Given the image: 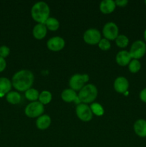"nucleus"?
Wrapping results in <instances>:
<instances>
[{"instance_id":"1","label":"nucleus","mask_w":146,"mask_h":147,"mask_svg":"<svg viewBox=\"0 0 146 147\" xmlns=\"http://www.w3.org/2000/svg\"><path fill=\"white\" fill-rule=\"evenodd\" d=\"M34 81V76L29 70H22L17 72L12 78V85L19 91H27L31 88Z\"/></svg>"},{"instance_id":"2","label":"nucleus","mask_w":146,"mask_h":147,"mask_svg":"<svg viewBox=\"0 0 146 147\" xmlns=\"http://www.w3.org/2000/svg\"><path fill=\"white\" fill-rule=\"evenodd\" d=\"M31 13V17L35 21L40 24H45L50 15V8L45 2L40 1L33 6Z\"/></svg>"},{"instance_id":"3","label":"nucleus","mask_w":146,"mask_h":147,"mask_svg":"<svg viewBox=\"0 0 146 147\" xmlns=\"http://www.w3.org/2000/svg\"><path fill=\"white\" fill-rule=\"evenodd\" d=\"M97 96V90L95 86L92 84L84 86L79 93V99L80 102L88 103L92 102Z\"/></svg>"},{"instance_id":"4","label":"nucleus","mask_w":146,"mask_h":147,"mask_svg":"<svg viewBox=\"0 0 146 147\" xmlns=\"http://www.w3.org/2000/svg\"><path fill=\"white\" fill-rule=\"evenodd\" d=\"M44 112V106L40 102H32L27 105L25 109V113L30 118L37 117Z\"/></svg>"},{"instance_id":"5","label":"nucleus","mask_w":146,"mask_h":147,"mask_svg":"<svg viewBox=\"0 0 146 147\" xmlns=\"http://www.w3.org/2000/svg\"><path fill=\"white\" fill-rule=\"evenodd\" d=\"M146 52V45L143 41L137 40L131 46L130 55L131 57L135 60L140 58L145 55Z\"/></svg>"},{"instance_id":"6","label":"nucleus","mask_w":146,"mask_h":147,"mask_svg":"<svg viewBox=\"0 0 146 147\" xmlns=\"http://www.w3.org/2000/svg\"><path fill=\"white\" fill-rule=\"evenodd\" d=\"M89 76L87 75L76 74L71 78L70 80V86L73 90H81L84 87V83L88 81Z\"/></svg>"},{"instance_id":"7","label":"nucleus","mask_w":146,"mask_h":147,"mask_svg":"<svg viewBox=\"0 0 146 147\" xmlns=\"http://www.w3.org/2000/svg\"><path fill=\"white\" fill-rule=\"evenodd\" d=\"M76 113L80 119L83 121H89L92 118V112L87 105L81 103L77 106Z\"/></svg>"},{"instance_id":"8","label":"nucleus","mask_w":146,"mask_h":147,"mask_svg":"<svg viewBox=\"0 0 146 147\" xmlns=\"http://www.w3.org/2000/svg\"><path fill=\"white\" fill-rule=\"evenodd\" d=\"M84 40L90 45H95L99 43L101 40L100 32L96 29H89L84 32L83 36Z\"/></svg>"},{"instance_id":"9","label":"nucleus","mask_w":146,"mask_h":147,"mask_svg":"<svg viewBox=\"0 0 146 147\" xmlns=\"http://www.w3.org/2000/svg\"><path fill=\"white\" fill-rule=\"evenodd\" d=\"M103 34L108 40H115L118 37V27L115 23L108 22L103 27Z\"/></svg>"},{"instance_id":"10","label":"nucleus","mask_w":146,"mask_h":147,"mask_svg":"<svg viewBox=\"0 0 146 147\" xmlns=\"http://www.w3.org/2000/svg\"><path fill=\"white\" fill-rule=\"evenodd\" d=\"M64 46V41L62 37H54L50 39L47 42V47L52 51H59Z\"/></svg>"},{"instance_id":"11","label":"nucleus","mask_w":146,"mask_h":147,"mask_svg":"<svg viewBox=\"0 0 146 147\" xmlns=\"http://www.w3.org/2000/svg\"><path fill=\"white\" fill-rule=\"evenodd\" d=\"M129 83L127 79L124 77H119L115 80L114 87L115 89L118 93H125L128 88Z\"/></svg>"},{"instance_id":"12","label":"nucleus","mask_w":146,"mask_h":147,"mask_svg":"<svg viewBox=\"0 0 146 147\" xmlns=\"http://www.w3.org/2000/svg\"><path fill=\"white\" fill-rule=\"evenodd\" d=\"M62 98L66 102L74 101L76 103L79 105L80 100L79 98L77 96V94L72 89H66L62 93Z\"/></svg>"},{"instance_id":"13","label":"nucleus","mask_w":146,"mask_h":147,"mask_svg":"<svg viewBox=\"0 0 146 147\" xmlns=\"http://www.w3.org/2000/svg\"><path fill=\"white\" fill-rule=\"evenodd\" d=\"M131 58L132 57L130 56V53L125 51V50H123V51H120V53H117V56H116V61L120 65L125 66L130 63Z\"/></svg>"},{"instance_id":"14","label":"nucleus","mask_w":146,"mask_h":147,"mask_svg":"<svg viewBox=\"0 0 146 147\" xmlns=\"http://www.w3.org/2000/svg\"><path fill=\"white\" fill-rule=\"evenodd\" d=\"M134 130L135 133L141 137L146 136V121L143 119L137 120L134 124Z\"/></svg>"},{"instance_id":"15","label":"nucleus","mask_w":146,"mask_h":147,"mask_svg":"<svg viewBox=\"0 0 146 147\" xmlns=\"http://www.w3.org/2000/svg\"><path fill=\"white\" fill-rule=\"evenodd\" d=\"M115 8V2L113 0H104L100 3V9L104 14H109L114 11Z\"/></svg>"},{"instance_id":"16","label":"nucleus","mask_w":146,"mask_h":147,"mask_svg":"<svg viewBox=\"0 0 146 147\" xmlns=\"http://www.w3.org/2000/svg\"><path fill=\"white\" fill-rule=\"evenodd\" d=\"M47 34V27L44 24H38L33 29V35L38 40L44 38Z\"/></svg>"},{"instance_id":"17","label":"nucleus","mask_w":146,"mask_h":147,"mask_svg":"<svg viewBox=\"0 0 146 147\" xmlns=\"http://www.w3.org/2000/svg\"><path fill=\"white\" fill-rule=\"evenodd\" d=\"M51 123V119L47 115H43L40 116L37 120L36 124L38 129H46L50 126Z\"/></svg>"},{"instance_id":"18","label":"nucleus","mask_w":146,"mask_h":147,"mask_svg":"<svg viewBox=\"0 0 146 147\" xmlns=\"http://www.w3.org/2000/svg\"><path fill=\"white\" fill-rule=\"evenodd\" d=\"M11 88V83L8 78H0V96L8 93Z\"/></svg>"},{"instance_id":"19","label":"nucleus","mask_w":146,"mask_h":147,"mask_svg":"<svg viewBox=\"0 0 146 147\" xmlns=\"http://www.w3.org/2000/svg\"><path fill=\"white\" fill-rule=\"evenodd\" d=\"M7 100L9 103H12V104H17V103H19L21 100V96L17 92H9L7 95Z\"/></svg>"},{"instance_id":"20","label":"nucleus","mask_w":146,"mask_h":147,"mask_svg":"<svg viewBox=\"0 0 146 147\" xmlns=\"http://www.w3.org/2000/svg\"><path fill=\"white\" fill-rule=\"evenodd\" d=\"M44 24H46V27H47L49 30H52V31L57 30L60 26L58 20H56L55 18H53V17H49Z\"/></svg>"},{"instance_id":"21","label":"nucleus","mask_w":146,"mask_h":147,"mask_svg":"<svg viewBox=\"0 0 146 147\" xmlns=\"http://www.w3.org/2000/svg\"><path fill=\"white\" fill-rule=\"evenodd\" d=\"M39 100L42 104H47L52 100V94L47 90H44L40 94Z\"/></svg>"},{"instance_id":"22","label":"nucleus","mask_w":146,"mask_h":147,"mask_svg":"<svg viewBox=\"0 0 146 147\" xmlns=\"http://www.w3.org/2000/svg\"><path fill=\"white\" fill-rule=\"evenodd\" d=\"M25 96L28 100H36L39 98V92L36 89L29 88L25 92Z\"/></svg>"},{"instance_id":"23","label":"nucleus","mask_w":146,"mask_h":147,"mask_svg":"<svg viewBox=\"0 0 146 147\" xmlns=\"http://www.w3.org/2000/svg\"><path fill=\"white\" fill-rule=\"evenodd\" d=\"M90 109L97 116H102L104 113V109H103V108L97 103H92L91 105V106H90Z\"/></svg>"},{"instance_id":"24","label":"nucleus","mask_w":146,"mask_h":147,"mask_svg":"<svg viewBox=\"0 0 146 147\" xmlns=\"http://www.w3.org/2000/svg\"><path fill=\"white\" fill-rule=\"evenodd\" d=\"M128 38L126 36L121 34L116 38V44L120 47H125L128 45Z\"/></svg>"},{"instance_id":"25","label":"nucleus","mask_w":146,"mask_h":147,"mask_svg":"<svg viewBox=\"0 0 146 147\" xmlns=\"http://www.w3.org/2000/svg\"><path fill=\"white\" fill-rule=\"evenodd\" d=\"M140 69V63L137 60H133L129 63V70L132 73H137Z\"/></svg>"},{"instance_id":"26","label":"nucleus","mask_w":146,"mask_h":147,"mask_svg":"<svg viewBox=\"0 0 146 147\" xmlns=\"http://www.w3.org/2000/svg\"><path fill=\"white\" fill-rule=\"evenodd\" d=\"M99 47L102 50H107L110 48V43L107 39H102L99 42Z\"/></svg>"},{"instance_id":"27","label":"nucleus","mask_w":146,"mask_h":147,"mask_svg":"<svg viewBox=\"0 0 146 147\" xmlns=\"http://www.w3.org/2000/svg\"><path fill=\"white\" fill-rule=\"evenodd\" d=\"M9 48L7 47V46L5 45H3L1 47H0V57H5L9 54Z\"/></svg>"},{"instance_id":"28","label":"nucleus","mask_w":146,"mask_h":147,"mask_svg":"<svg viewBox=\"0 0 146 147\" xmlns=\"http://www.w3.org/2000/svg\"><path fill=\"white\" fill-rule=\"evenodd\" d=\"M6 61L4 58L0 57V72L3 71L6 67Z\"/></svg>"},{"instance_id":"29","label":"nucleus","mask_w":146,"mask_h":147,"mask_svg":"<svg viewBox=\"0 0 146 147\" xmlns=\"http://www.w3.org/2000/svg\"><path fill=\"white\" fill-rule=\"evenodd\" d=\"M140 98L143 101L146 103V88L143 89L140 93Z\"/></svg>"},{"instance_id":"30","label":"nucleus","mask_w":146,"mask_h":147,"mask_svg":"<svg viewBox=\"0 0 146 147\" xmlns=\"http://www.w3.org/2000/svg\"><path fill=\"white\" fill-rule=\"evenodd\" d=\"M115 4H117V5L120 6V7H124V6H125L126 4H127L128 1H127V0H117V1H115Z\"/></svg>"},{"instance_id":"31","label":"nucleus","mask_w":146,"mask_h":147,"mask_svg":"<svg viewBox=\"0 0 146 147\" xmlns=\"http://www.w3.org/2000/svg\"><path fill=\"white\" fill-rule=\"evenodd\" d=\"M144 37H145V40H146V30H145V33H144Z\"/></svg>"},{"instance_id":"32","label":"nucleus","mask_w":146,"mask_h":147,"mask_svg":"<svg viewBox=\"0 0 146 147\" xmlns=\"http://www.w3.org/2000/svg\"><path fill=\"white\" fill-rule=\"evenodd\" d=\"M145 4H146V1H145Z\"/></svg>"}]
</instances>
